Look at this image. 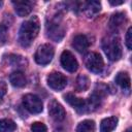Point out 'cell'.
Instances as JSON below:
<instances>
[{
    "label": "cell",
    "instance_id": "6da1fadb",
    "mask_svg": "<svg viewBox=\"0 0 132 132\" xmlns=\"http://www.w3.org/2000/svg\"><path fill=\"white\" fill-rule=\"evenodd\" d=\"M40 29L39 20L37 16H31L23 23L19 32V42L22 46L27 47L36 38Z\"/></svg>",
    "mask_w": 132,
    "mask_h": 132
},
{
    "label": "cell",
    "instance_id": "7a4b0ae2",
    "mask_svg": "<svg viewBox=\"0 0 132 132\" xmlns=\"http://www.w3.org/2000/svg\"><path fill=\"white\" fill-rule=\"evenodd\" d=\"M102 48L110 61H118L122 57V46L116 35L106 36L102 40Z\"/></svg>",
    "mask_w": 132,
    "mask_h": 132
},
{
    "label": "cell",
    "instance_id": "3957f363",
    "mask_svg": "<svg viewBox=\"0 0 132 132\" xmlns=\"http://www.w3.org/2000/svg\"><path fill=\"white\" fill-rule=\"evenodd\" d=\"M85 65L93 73H100L103 70L104 62L98 53H88L85 56Z\"/></svg>",
    "mask_w": 132,
    "mask_h": 132
},
{
    "label": "cell",
    "instance_id": "277c9868",
    "mask_svg": "<svg viewBox=\"0 0 132 132\" xmlns=\"http://www.w3.org/2000/svg\"><path fill=\"white\" fill-rule=\"evenodd\" d=\"M54 53H55L54 47L51 44L45 43V44L40 45L37 48L34 59H35L36 63H38L39 65H46L52 61V59L54 57Z\"/></svg>",
    "mask_w": 132,
    "mask_h": 132
},
{
    "label": "cell",
    "instance_id": "5b68a950",
    "mask_svg": "<svg viewBox=\"0 0 132 132\" xmlns=\"http://www.w3.org/2000/svg\"><path fill=\"white\" fill-rule=\"evenodd\" d=\"M23 106L31 113H39L42 111L41 99L33 94H26L23 97Z\"/></svg>",
    "mask_w": 132,
    "mask_h": 132
},
{
    "label": "cell",
    "instance_id": "8992f818",
    "mask_svg": "<svg viewBox=\"0 0 132 132\" xmlns=\"http://www.w3.org/2000/svg\"><path fill=\"white\" fill-rule=\"evenodd\" d=\"M46 35L54 41H60L64 37V28L57 20L51 21L46 25Z\"/></svg>",
    "mask_w": 132,
    "mask_h": 132
},
{
    "label": "cell",
    "instance_id": "52a82bcc",
    "mask_svg": "<svg viewBox=\"0 0 132 132\" xmlns=\"http://www.w3.org/2000/svg\"><path fill=\"white\" fill-rule=\"evenodd\" d=\"M47 85L55 91L63 90L67 85V78L60 72H52L47 76Z\"/></svg>",
    "mask_w": 132,
    "mask_h": 132
},
{
    "label": "cell",
    "instance_id": "ba28073f",
    "mask_svg": "<svg viewBox=\"0 0 132 132\" xmlns=\"http://www.w3.org/2000/svg\"><path fill=\"white\" fill-rule=\"evenodd\" d=\"M61 65L63 68L69 72H74L78 68V63L73 56V54L69 51H64L61 55Z\"/></svg>",
    "mask_w": 132,
    "mask_h": 132
},
{
    "label": "cell",
    "instance_id": "9c48e42d",
    "mask_svg": "<svg viewBox=\"0 0 132 132\" xmlns=\"http://www.w3.org/2000/svg\"><path fill=\"white\" fill-rule=\"evenodd\" d=\"M48 113H50L51 118L57 122L63 121L65 119V116H66L64 107L55 99H53L48 103Z\"/></svg>",
    "mask_w": 132,
    "mask_h": 132
},
{
    "label": "cell",
    "instance_id": "30bf717a",
    "mask_svg": "<svg viewBox=\"0 0 132 132\" xmlns=\"http://www.w3.org/2000/svg\"><path fill=\"white\" fill-rule=\"evenodd\" d=\"M64 98L67 101V103L70 104L77 112H86L87 111V105H86V101L84 99L78 98L71 93L66 94L64 96Z\"/></svg>",
    "mask_w": 132,
    "mask_h": 132
},
{
    "label": "cell",
    "instance_id": "8fae6325",
    "mask_svg": "<svg viewBox=\"0 0 132 132\" xmlns=\"http://www.w3.org/2000/svg\"><path fill=\"white\" fill-rule=\"evenodd\" d=\"M12 5L16 14L20 16L28 15L33 8V2L31 1H12Z\"/></svg>",
    "mask_w": 132,
    "mask_h": 132
},
{
    "label": "cell",
    "instance_id": "7c38bea8",
    "mask_svg": "<svg viewBox=\"0 0 132 132\" xmlns=\"http://www.w3.org/2000/svg\"><path fill=\"white\" fill-rule=\"evenodd\" d=\"M90 45V41L86 35H76L72 40V46L78 53H85Z\"/></svg>",
    "mask_w": 132,
    "mask_h": 132
},
{
    "label": "cell",
    "instance_id": "4fadbf2b",
    "mask_svg": "<svg viewBox=\"0 0 132 132\" xmlns=\"http://www.w3.org/2000/svg\"><path fill=\"white\" fill-rule=\"evenodd\" d=\"M81 9L84 10V12L86 13V15L88 18H93L94 15H96L100 11L101 5L97 1L85 2V3H82V8Z\"/></svg>",
    "mask_w": 132,
    "mask_h": 132
},
{
    "label": "cell",
    "instance_id": "5bb4252c",
    "mask_svg": "<svg viewBox=\"0 0 132 132\" xmlns=\"http://www.w3.org/2000/svg\"><path fill=\"white\" fill-rule=\"evenodd\" d=\"M125 22H126V15L122 12H117L110 16L108 25L112 31H117L124 25Z\"/></svg>",
    "mask_w": 132,
    "mask_h": 132
},
{
    "label": "cell",
    "instance_id": "9a60e30c",
    "mask_svg": "<svg viewBox=\"0 0 132 132\" xmlns=\"http://www.w3.org/2000/svg\"><path fill=\"white\" fill-rule=\"evenodd\" d=\"M9 80L11 82V85L13 87H16V88H21V87H24L27 82V79H26V76L25 74L22 72V71H14L10 74L9 76Z\"/></svg>",
    "mask_w": 132,
    "mask_h": 132
},
{
    "label": "cell",
    "instance_id": "2e32d148",
    "mask_svg": "<svg viewBox=\"0 0 132 132\" xmlns=\"http://www.w3.org/2000/svg\"><path fill=\"white\" fill-rule=\"evenodd\" d=\"M118 124V119L116 117L105 118L101 121L100 124V132H111Z\"/></svg>",
    "mask_w": 132,
    "mask_h": 132
},
{
    "label": "cell",
    "instance_id": "e0dca14e",
    "mask_svg": "<svg viewBox=\"0 0 132 132\" xmlns=\"http://www.w3.org/2000/svg\"><path fill=\"white\" fill-rule=\"evenodd\" d=\"M114 81H116V84H118L124 90H129L130 89L131 81H130V76L127 72H119L116 75Z\"/></svg>",
    "mask_w": 132,
    "mask_h": 132
},
{
    "label": "cell",
    "instance_id": "ac0fdd59",
    "mask_svg": "<svg viewBox=\"0 0 132 132\" xmlns=\"http://www.w3.org/2000/svg\"><path fill=\"white\" fill-rule=\"evenodd\" d=\"M76 132H95V122L92 120H85L76 127Z\"/></svg>",
    "mask_w": 132,
    "mask_h": 132
},
{
    "label": "cell",
    "instance_id": "d6986e66",
    "mask_svg": "<svg viewBox=\"0 0 132 132\" xmlns=\"http://www.w3.org/2000/svg\"><path fill=\"white\" fill-rule=\"evenodd\" d=\"M89 86H90V79L87 75L80 74L77 76L76 81H75V88L77 91H79V92L86 91L89 88Z\"/></svg>",
    "mask_w": 132,
    "mask_h": 132
},
{
    "label": "cell",
    "instance_id": "ffe728a7",
    "mask_svg": "<svg viewBox=\"0 0 132 132\" xmlns=\"http://www.w3.org/2000/svg\"><path fill=\"white\" fill-rule=\"evenodd\" d=\"M16 128L15 123L10 119L0 120V132H13Z\"/></svg>",
    "mask_w": 132,
    "mask_h": 132
},
{
    "label": "cell",
    "instance_id": "44dd1931",
    "mask_svg": "<svg viewBox=\"0 0 132 132\" xmlns=\"http://www.w3.org/2000/svg\"><path fill=\"white\" fill-rule=\"evenodd\" d=\"M9 61H10V64L12 66H22L24 63H26V61L24 60L23 57L21 56H16V55H11L9 56Z\"/></svg>",
    "mask_w": 132,
    "mask_h": 132
},
{
    "label": "cell",
    "instance_id": "7402d4cb",
    "mask_svg": "<svg viewBox=\"0 0 132 132\" xmlns=\"http://www.w3.org/2000/svg\"><path fill=\"white\" fill-rule=\"evenodd\" d=\"M31 130H32V132H46L47 131L46 126L43 123H40V122L33 123L32 126H31Z\"/></svg>",
    "mask_w": 132,
    "mask_h": 132
},
{
    "label": "cell",
    "instance_id": "603a6c76",
    "mask_svg": "<svg viewBox=\"0 0 132 132\" xmlns=\"http://www.w3.org/2000/svg\"><path fill=\"white\" fill-rule=\"evenodd\" d=\"M7 41V27L0 24V44H4Z\"/></svg>",
    "mask_w": 132,
    "mask_h": 132
},
{
    "label": "cell",
    "instance_id": "cb8c5ba5",
    "mask_svg": "<svg viewBox=\"0 0 132 132\" xmlns=\"http://www.w3.org/2000/svg\"><path fill=\"white\" fill-rule=\"evenodd\" d=\"M126 45L128 50L132 48V28L130 27L126 33Z\"/></svg>",
    "mask_w": 132,
    "mask_h": 132
},
{
    "label": "cell",
    "instance_id": "d4e9b609",
    "mask_svg": "<svg viewBox=\"0 0 132 132\" xmlns=\"http://www.w3.org/2000/svg\"><path fill=\"white\" fill-rule=\"evenodd\" d=\"M7 92V85L4 81H0V103Z\"/></svg>",
    "mask_w": 132,
    "mask_h": 132
},
{
    "label": "cell",
    "instance_id": "484cf974",
    "mask_svg": "<svg viewBox=\"0 0 132 132\" xmlns=\"http://www.w3.org/2000/svg\"><path fill=\"white\" fill-rule=\"evenodd\" d=\"M109 3L111 4V5H120V4H122V3H124V1H109Z\"/></svg>",
    "mask_w": 132,
    "mask_h": 132
},
{
    "label": "cell",
    "instance_id": "4316f807",
    "mask_svg": "<svg viewBox=\"0 0 132 132\" xmlns=\"http://www.w3.org/2000/svg\"><path fill=\"white\" fill-rule=\"evenodd\" d=\"M124 132H131V128H128L126 131H124Z\"/></svg>",
    "mask_w": 132,
    "mask_h": 132
},
{
    "label": "cell",
    "instance_id": "83f0119b",
    "mask_svg": "<svg viewBox=\"0 0 132 132\" xmlns=\"http://www.w3.org/2000/svg\"><path fill=\"white\" fill-rule=\"evenodd\" d=\"M2 5H3V2H2V1H0V7H1Z\"/></svg>",
    "mask_w": 132,
    "mask_h": 132
}]
</instances>
